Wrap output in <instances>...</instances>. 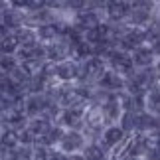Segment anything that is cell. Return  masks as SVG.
Returning <instances> with one entry per match:
<instances>
[{"label":"cell","instance_id":"19","mask_svg":"<svg viewBox=\"0 0 160 160\" xmlns=\"http://www.w3.org/2000/svg\"><path fill=\"white\" fill-rule=\"evenodd\" d=\"M36 38H38V44L48 46V44H53L59 38V34L53 24H42V26L36 28Z\"/></svg>","mask_w":160,"mask_h":160},{"label":"cell","instance_id":"15","mask_svg":"<svg viewBox=\"0 0 160 160\" xmlns=\"http://www.w3.org/2000/svg\"><path fill=\"white\" fill-rule=\"evenodd\" d=\"M2 26L8 30V32H16L24 26V12H18L10 6H6L2 10Z\"/></svg>","mask_w":160,"mask_h":160},{"label":"cell","instance_id":"28","mask_svg":"<svg viewBox=\"0 0 160 160\" xmlns=\"http://www.w3.org/2000/svg\"><path fill=\"white\" fill-rule=\"evenodd\" d=\"M2 55H14L16 50H18V44H16V40H14V36H12V32L6 36V38L2 40Z\"/></svg>","mask_w":160,"mask_h":160},{"label":"cell","instance_id":"11","mask_svg":"<svg viewBox=\"0 0 160 160\" xmlns=\"http://www.w3.org/2000/svg\"><path fill=\"white\" fill-rule=\"evenodd\" d=\"M95 87L101 89V91H107V93H119V91L125 89V79L119 77L117 73H113L111 69H107L101 75L99 81L95 83Z\"/></svg>","mask_w":160,"mask_h":160},{"label":"cell","instance_id":"24","mask_svg":"<svg viewBox=\"0 0 160 160\" xmlns=\"http://www.w3.org/2000/svg\"><path fill=\"white\" fill-rule=\"evenodd\" d=\"M0 140L4 148H16L18 146V132L12 128H0Z\"/></svg>","mask_w":160,"mask_h":160},{"label":"cell","instance_id":"12","mask_svg":"<svg viewBox=\"0 0 160 160\" xmlns=\"http://www.w3.org/2000/svg\"><path fill=\"white\" fill-rule=\"evenodd\" d=\"M50 105L44 95H28L24 97V115H26V119H36V117H40L44 113V109Z\"/></svg>","mask_w":160,"mask_h":160},{"label":"cell","instance_id":"9","mask_svg":"<svg viewBox=\"0 0 160 160\" xmlns=\"http://www.w3.org/2000/svg\"><path fill=\"white\" fill-rule=\"evenodd\" d=\"M77 77H79V63L71 59L55 63V81L58 83H75Z\"/></svg>","mask_w":160,"mask_h":160},{"label":"cell","instance_id":"26","mask_svg":"<svg viewBox=\"0 0 160 160\" xmlns=\"http://www.w3.org/2000/svg\"><path fill=\"white\" fill-rule=\"evenodd\" d=\"M18 67V59L14 55H0V73H4V75H8L12 69H16Z\"/></svg>","mask_w":160,"mask_h":160},{"label":"cell","instance_id":"14","mask_svg":"<svg viewBox=\"0 0 160 160\" xmlns=\"http://www.w3.org/2000/svg\"><path fill=\"white\" fill-rule=\"evenodd\" d=\"M63 128L58 127V125H52L48 131L42 134V137L36 138V144H40V146H46V148H58V144H59V140L61 137H63Z\"/></svg>","mask_w":160,"mask_h":160},{"label":"cell","instance_id":"25","mask_svg":"<svg viewBox=\"0 0 160 160\" xmlns=\"http://www.w3.org/2000/svg\"><path fill=\"white\" fill-rule=\"evenodd\" d=\"M113 99H115V103L119 105V109L125 113V111H131V105H132V97L127 93L125 89L122 91H119V93H113Z\"/></svg>","mask_w":160,"mask_h":160},{"label":"cell","instance_id":"10","mask_svg":"<svg viewBox=\"0 0 160 160\" xmlns=\"http://www.w3.org/2000/svg\"><path fill=\"white\" fill-rule=\"evenodd\" d=\"M125 137H127V134L119 128V125H109V127L103 128V132H101L99 140H97V144H99L105 152H109L115 144H119Z\"/></svg>","mask_w":160,"mask_h":160},{"label":"cell","instance_id":"16","mask_svg":"<svg viewBox=\"0 0 160 160\" xmlns=\"http://www.w3.org/2000/svg\"><path fill=\"white\" fill-rule=\"evenodd\" d=\"M99 107H101V113H103V121H105V127H109V125H117V122H119L122 111L119 109V105L115 103L113 97H111L109 101H105L103 105H99Z\"/></svg>","mask_w":160,"mask_h":160},{"label":"cell","instance_id":"8","mask_svg":"<svg viewBox=\"0 0 160 160\" xmlns=\"http://www.w3.org/2000/svg\"><path fill=\"white\" fill-rule=\"evenodd\" d=\"M140 46H144V38H142V30H138V28H128L125 30V34L121 36V40H119V44H117V48H119L121 52H125V53H131L132 50H137V48Z\"/></svg>","mask_w":160,"mask_h":160},{"label":"cell","instance_id":"17","mask_svg":"<svg viewBox=\"0 0 160 160\" xmlns=\"http://www.w3.org/2000/svg\"><path fill=\"white\" fill-rule=\"evenodd\" d=\"M12 36H14V40H16L18 48H34L36 44H38V38H36V30L26 28V26H22L20 30H16V32H12Z\"/></svg>","mask_w":160,"mask_h":160},{"label":"cell","instance_id":"35","mask_svg":"<svg viewBox=\"0 0 160 160\" xmlns=\"http://www.w3.org/2000/svg\"><path fill=\"white\" fill-rule=\"evenodd\" d=\"M2 148H4V146H2V140H0V150H2Z\"/></svg>","mask_w":160,"mask_h":160},{"label":"cell","instance_id":"20","mask_svg":"<svg viewBox=\"0 0 160 160\" xmlns=\"http://www.w3.org/2000/svg\"><path fill=\"white\" fill-rule=\"evenodd\" d=\"M119 128L125 134H134V128H137V115L132 113V111H125V113H121V119H119Z\"/></svg>","mask_w":160,"mask_h":160},{"label":"cell","instance_id":"21","mask_svg":"<svg viewBox=\"0 0 160 160\" xmlns=\"http://www.w3.org/2000/svg\"><path fill=\"white\" fill-rule=\"evenodd\" d=\"M81 156L85 160H107V152L101 148L97 142H87L81 150Z\"/></svg>","mask_w":160,"mask_h":160},{"label":"cell","instance_id":"29","mask_svg":"<svg viewBox=\"0 0 160 160\" xmlns=\"http://www.w3.org/2000/svg\"><path fill=\"white\" fill-rule=\"evenodd\" d=\"M53 148H46V146H40V144H34L32 146V158L30 160H48L50 158V152Z\"/></svg>","mask_w":160,"mask_h":160},{"label":"cell","instance_id":"13","mask_svg":"<svg viewBox=\"0 0 160 160\" xmlns=\"http://www.w3.org/2000/svg\"><path fill=\"white\" fill-rule=\"evenodd\" d=\"M160 131V119L154 115H148L144 113H138L137 115V128H134V134H148V132H154Z\"/></svg>","mask_w":160,"mask_h":160},{"label":"cell","instance_id":"2","mask_svg":"<svg viewBox=\"0 0 160 160\" xmlns=\"http://www.w3.org/2000/svg\"><path fill=\"white\" fill-rule=\"evenodd\" d=\"M87 140L81 132L77 131H65L63 137H61L59 144H58V150L65 156H71V154H81V150L85 148Z\"/></svg>","mask_w":160,"mask_h":160},{"label":"cell","instance_id":"32","mask_svg":"<svg viewBox=\"0 0 160 160\" xmlns=\"http://www.w3.org/2000/svg\"><path fill=\"white\" fill-rule=\"evenodd\" d=\"M48 160H67V156H65V154H61L58 148H53V150L50 152V158H48Z\"/></svg>","mask_w":160,"mask_h":160},{"label":"cell","instance_id":"7","mask_svg":"<svg viewBox=\"0 0 160 160\" xmlns=\"http://www.w3.org/2000/svg\"><path fill=\"white\" fill-rule=\"evenodd\" d=\"M44 50H46V61H50V63H61V61L69 59L71 48L63 38H58L53 44L44 46Z\"/></svg>","mask_w":160,"mask_h":160},{"label":"cell","instance_id":"34","mask_svg":"<svg viewBox=\"0 0 160 160\" xmlns=\"http://www.w3.org/2000/svg\"><path fill=\"white\" fill-rule=\"evenodd\" d=\"M127 160H142V158H134V156H131V158H127Z\"/></svg>","mask_w":160,"mask_h":160},{"label":"cell","instance_id":"4","mask_svg":"<svg viewBox=\"0 0 160 160\" xmlns=\"http://www.w3.org/2000/svg\"><path fill=\"white\" fill-rule=\"evenodd\" d=\"M128 55H131V61H132L134 69H148V67L160 63V59H158L160 53L154 52L148 46H140V48H137V50H132Z\"/></svg>","mask_w":160,"mask_h":160},{"label":"cell","instance_id":"22","mask_svg":"<svg viewBox=\"0 0 160 160\" xmlns=\"http://www.w3.org/2000/svg\"><path fill=\"white\" fill-rule=\"evenodd\" d=\"M50 127H52V122H48L46 119H42V117H36V119H28V122H26V128L34 134L36 138L42 137V134H44Z\"/></svg>","mask_w":160,"mask_h":160},{"label":"cell","instance_id":"3","mask_svg":"<svg viewBox=\"0 0 160 160\" xmlns=\"http://www.w3.org/2000/svg\"><path fill=\"white\" fill-rule=\"evenodd\" d=\"M101 22H105L103 20V12L91 10L87 6H85V10H81V12H77V14L71 16V26L75 30H79V32H87V30L99 26Z\"/></svg>","mask_w":160,"mask_h":160},{"label":"cell","instance_id":"33","mask_svg":"<svg viewBox=\"0 0 160 160\" xmlns=\"http://www.w3.org/2000/svg\"><path fill=\"white\" fill-rule=\"evenodd\" d=\"M67 160H85L81 154H71V156H67Z\"/></svg>","mask_w":160,"mask_h":160},{"label":"cell","instance_id":"18","mask_svg":"<svg viewBox=\"0 0 160 160\" xmlns=\"http://www.w3.org/2000/svg\"><path fill=\"white\" fill-rule=\"evenodd\" d=\"M105 40H107V22H101L99 26H95V28L87 30V32H83V42L89 44L91 48L97 46V44H101V42H105Z\"/></svg>","mask_w":160,"mask_h":160},{"label":"cell","instance_id":"31","mask_svg":"<svg viewBox=\"0 0 160 160\" xmlns=\"http://www.w3.org/2000/svg\"><path fill=\"white\" fill-rule=\"evenodd\" d=\"M142 160H160V148H158V146H152V148L144 154Z\"/></svg>","mask_w":160,"mask_h":160},{"label":"cell","instance_id":"23","mask_svg":"<svg viewBox=\"0 0 160 160\" xmlns=\"http://www.w3.org/2000/svg\"><path fill=\"white\" fill-rule=\"evenodd\" d=\"M144 111H146L148 115L158 117V113H160V93H146Z\"/></svg>","mask_w":160,"mask_h":160},{"label":"cell","instance_id":"1","mask_svg":"<svg viewBox=\"0 0 160 160\" xmlns=\"http://www.w3.org/2000/svg\"><path fill=\"white\" fill-rule=\"evenodd\" d=\"M107 71V65L103 63L101 59L97 58H89L85 59L83 63H79V77L75 83H81V85H91L95 87V83L101 79V75Z\"/></svg>","mask_w":160,"mask_h":160},{"label":"cell","instance_id":"5","mask_svg":"<svg viewBox=\"0 0 160 160\" xmlns=\"http://www.w3.org/2000/svg\"><path fill=\"white\" fill-rule=\"evenodd\" d=\"M128 12H131V2H125V0H119V2H105L103 20L107 24H125Z\"/></svg>","mask_w":160,"mask_h":160},{"label":"cell","instance_id":"27","mask_svg":"<svg viewBox=\"0 0 160 160\" xmlns=\"http://www.w3.org/2000/svg\"><path fill=\"white\" fill-rule=\"evenodd\" d=\"M16 132H18V146H34L36 144V137L26 127L20 128V131H16Z\"/></svg>","mask_w":160,"mask_h":160},{"label":"cell","instance_id":"30","mask_svg":"<svg viewBox=\"0 0 160 160\" xmlns=\"http://www.w3.org/2000/svg\"><path fill=\"white\" fill-rule=\"evenodd\" d=\"M18 160H30L32 158V146H16Z\"/></svg>","mask_w":160,"mask_h":160},{"label":"cell","instance_id":"6","mask_svg":"<svg viewBox=\"0 0 160 160\" xmlns=\"http://www.w3.org/2000/svg\"><path fill=\"white\" fill-rule=\"evenodd\" d=\"M53 125L61 127L63 131H77V132H81V128H83V113H81V111H73V109H61L58 121H55Z\"/></svg>","mask_w":160,"mask_h":160}]
</instances>
